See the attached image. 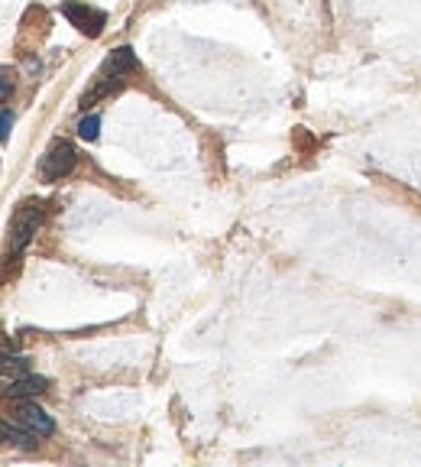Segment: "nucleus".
Wrapping results in <instances>:
<instances>
[{"instance_id":"1","label":"nucleus","mask_w":421,"mask_h":467,"mask_svg":"<svg viewBox=\"0 0 421 467\" xmlns=\"http://www.w3.org/2000/svg\"><path fill=\"white\" fill-rule=\"evenodd\" d=\"M75 146H71L69 140H56L49 149H46V156H42L39 163V179L42 182H59L62 176H69L71 169H75Z\"/></svg>"},{"instance_id":"2","label":"nucleus","mask_w":421,"mask_h":467,"mask_svg":"<svg viewBox=\"0 0 421 467\" xmlns=\"http://www.w3.org/2000/svg\"><path fill=\"white\" fill-rule=\"evenodd\" d=\"M39 224H42V208L33 205V201H23V205L16 208L14 221H10V243H14V250L26 247V243L36 237Z\"/></svg>"},{"instance_id":"3","label":"nucleus","mask_w":421,"mask_h":467,"mask_svg":"<svg viewBox=\"0 0 421 467\" xmlns=\"http://www.w3.org/2000/svg\"><path fill=\"white\" fill-rule=\"evenodd\" d=\"M62 14L69 16L71 26H78L84 36H101V29H104V23H107L104 10H94V7H88V4H81V0H65Z\"/></svg>"},{"instance_id":"4","label":"nucleus","mask_w":421,"mask_h":467,"mask_svg":"<svg viewBox=\"0 0 421 467\" xmlns=\"http://www.w3.org/2000/svg\"><path fill=\"white\" fill-rule=\"evenodd\" d=\"M16 422L20 425H26L29 432H36V435H42V438H46V435H52L56 432V422H52V416L46 409H42V406H36L33 399H23L20 406H16Z\"/></svg>"},{"instance_id":"5","label":"nucleus","mask_w":421,"mask_h":467,"mask_svg":"<svg viewBox=\"0 0 421 467\" xmlns=\"http://www.w3.org/2000/svg\"><path fill=\"white\" fill-rule=\"evenodd\" d=\"M49 389V380L46 376H33V373H23V376H16L14 383H7V393L10 399H33V396H42Z\"/></svg>"},{"instance_id":"6","label":"nucleus","mask_w":421,"mask_h":467,"mask_svg":"<svg viewBox=\"0 0 421 467\" xmlns=\"http://www.w3.org/2000/svg\"><path fill=\"white\" fill-rule=\"evenodd\" d=\"M36 438L39 435L29 432L26 425H10L7 418H0V445H10V448H23V451H29V448H36Z\"/></svg>"},{"instance_id":"7","label":"nucleus","mask_w":421,"mask_h":467,"mask_svg":"<svg viewBox=\"0 0 421 467\" xmlns=\"http://www.w3.org/2000/svg\"><path fill=\"white\" fill-rule=\"evenodd\" d=\"M136 69V56L130 46H120V49H113L111 56H107L104 62V75H123V71H133Z\"/></svg>"},{"instance_id":"8","label":"nucleus","mask_w":421,"mask_h":467,"mask_svg":"<svg viewBox=\"0 0 421 467\" xmlns=\"http://www.w3.org/2000/svg\"><path fill=\"white\" fill-rule=\"evenodd\" d=\"M120 85H123V75H104V78L98 81V88H91V91L81 98V107H91L94 101H101V98H107V94H113Z\"/></svg>"},{"instance_id":"9","label":"nucleus","mask_w":421,"mask_h":467,"mask_svg":"<svg viewBox=\"0 0 421 467\" xmlns=\"http://www.w3.org/2000/svg\"><path fill=\"white\" fill-rule=\"evenodd\" d=\"M78 136H81V140H98L101 136V117L98 114H88V117H84L81 124H78Z\"/></svg>"},{"instance_id":"10","label":"nucleus","mask_w":421,"mask_h":467,"mask_svg":"<svg viewBox=\"0 0 421 467\" xmlns=\"http://www.w3.org/2000/svg\"><path fill=\"white\" fill-rule=\"evenodd\" d=\"M26 370H29V361H26V357L0 354V373H16V376H23Z\"/></svg>"},{"instance_id":"11","label":"nucleus","mask_w":421,"mask_h":467,"mask_svg":"<svg viewBox=\"0 0 421 467\" xmlns=\"http://www.w3.org/2000/svg\"><path fill=\"white\" fill-rule=\"evenodd\" d=\"M10 91H14V71L0 65V101H7Z\"/></svg>"},{"instance_id":"12","label":"nucleus","mask_w":421,"mask_h":467,"mask_svg":"<svg viewBox=\"0 0 421 467\" xmlns=\"http://www.w3.org/2000/svg\"><path fill=\"white\" fill-rule=\"evenodd\" d=\"M10 130H14V117H10V111H0V143L10 140Z\"/></svg>"}]
</instances>
